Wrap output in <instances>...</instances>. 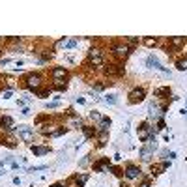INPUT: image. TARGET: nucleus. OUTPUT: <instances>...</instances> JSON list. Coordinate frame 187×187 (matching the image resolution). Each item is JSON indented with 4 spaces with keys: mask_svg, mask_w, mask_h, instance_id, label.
<instances>
[{
    "mask_svg": "<svg viewBox=\"0 0 187 187\" xmlns=\"http://www.w3.org/2000/svg\"><path fill=\"white\" fill-rule=\"evenodd\" d=\"M137 133H138V140H140V142H148V140L155 138L153 129H152V125H150L148 122H142V124H140Z\"/></svg>",
    "mask_w": 187,
    "mask_h": 187,
    "instance_id": "obj_1",
    "label": "nucleus"
},
{
    "mask_svg": "<svg viewBox=\"0 0 187 187\" xmlns=\"http://www.w3.org/2000/svg\"><path fill=\"white\" fill-rule=\"evenodd\" d=\"M15 131L19 133V137H21L22 140H25L26 144H30L32 140H34V129H32L30 125H25V124H22V125L15 127Z\"/></svg>",
    "mask_w": 187,
    "mask_h": 187,
    "instance_id": "obj_2",
    "label": "nucleus"
},
{
    "mask_svg": "<svg viewBox=\"0 0 187 187\" xmlns=\"http://www.w3.org/2000/svg\"><path fill=\"white\" fill-rule=\"evenodd\" d=\"M25 84H26L28 90L36 92V90L39 88V84H41V75H39V73H28L26 79H25Z\"/></svg>",
    "mask_w": 187,
    "mask_h": 187,
    "instance_id": "obj_3",
    "label": "nucleus"
},
{
    "mask_svg": "<svg viewBox=\"0 0 187 187\" xmlns=\"http://www.w3.org/2000/svg\"><path fill=\"white\" fill-rule=\"evenodd\" d=\"M129 103L131 105H135V103H140V101H144V97H146V90L144 88H133L131 92H129Z\"/></svg>",
    "mask_w": 187,
    "mask_h": 187,
    "instance_id": "obj_4",
    "label": "nucleus"
},
{
    "mask_svg": "<svg viewBox=\"0 0 187 187\" xmlns=\"http://www.w3.org/2000/svg\"><path fill=\"white\" fill-rule=\"evenodd\" d=\"M88 60L94 67H101L103 66V54L99 49H90L88 51Z\"/></svg>",
    "mask_w": 187,
    "mask_h": 187,
    "instance_id": "obj_5",
    "label": "nucleus"
},
{
    "mask_svg": "<svg viewBox=\"0 0 187 187\" xmlns=\"http://www.w3.org/2000/svg\"><path fill=\"white\" fill-rule=\"evenodd\" d=\"M157 148V142H155V138H152V140H148V144L140 150V159L142 161H150V157H152V153H153V150Z\"/></svg>",
    "mask_w": 187,
    "mask_h": 187,
    "instance_id": "obj_6",
    "label": "nucleus"
},
{
    "mask_svg": "<svg viewBox=\"0 0 187 187\" xmlns=\"http://www.w3.org/2000/svg\"><path fill=\"white\" fill-rule=\"evenodd\" d=\"M51 77L54 79V82H64L69 77V73H67L66 67H53L51 69Z\"/></svg>",
    "mask_w": 187,
    "mask_h": 187,
    "instance_id": "obj_7",
    "label": "nucleus"
},
{
    "mask_svg": "<svg viewBox=\"0 0 187 187\" xmlns=\"http://www.w3.org/2000/svg\"><path fill=\"white\" fill-rule=\"evenodd\" d=\"M112 53L118 56V58H127L131 53V47L129 45H114L112 47Z\"/></svg>",
    "mask_w": 187,
    "mask_h": 187,
    "instance_id": "obj_8",
    "label": "nucleus"
},
{
    "mask_svg": "<svg viewBox=\"0 0 187 187\" xmlns=\"http://www.w3.org/2000/svg\"><path fill=\"white\" fill-rule=\"evenodd\" d=\"M146 66H148V67H155V69H159V71H163V73H167V75H170V71H169L167 67H163V66L159 64L157 56H153V54H150V56H148V60H146Z\"/></svg>",
    "mask_w": 187,
    "mask_h": 187,
    "instance_id": "obj_9",
    "label": "nucleus"
},
{
    "mask_svg": "<svg viewBox=\"0 0 187 187\" xmlns=\"http://www.w3.org/2000/svg\"><path fill=\"white\" fill-rule=\"evenodd\" d=\"M124 174H125L127 180H137V178H140V174H142V172H140V169L137 165H127Z\"/></svg>",
    "mask_w": 187,
    "mask_h": 187,
    "instance_id": "obj_10",
    "label": "nucleus"
},
{
    "mask_svg": "<svg viewBox=\"0 0 187 187\" xmlns=\"http://www.w3.org/2000/svg\"><path fill=\"white\" fill-rule=\"evenodd\" d=\"M169 167H170V161H163V163H155V165H152L150 170H152L153 176H157V174H161L163 170H167Z\"/></svg>",
    "mask_w": 187,
    "mask_h": 187,
    "instance_id": "obj_11",
    "label": "nucleus"
},
{
    "mask_svg": "<svg viewBox=\"0 0 187 187\" xmlns=\"http://www.w3.org/2000/svg\"><path fill=\"white\" fill-rule=\"evenodd\" d=\"M0 127L6 129V131H15L13 118H11V116H2V118H0Z\"/></svg>",
    "mask_w": 187,
    "mask_h": 187,
    "instance_id": "obj_12",
    "label": "nucleus"
},
{
    "mask_svg": "<svg viewBox=\"0 0 187 187\" xmlns=\"http://www.w3.org/2000/svg\"><path fill=\"white\" fill-rule=\"evenodd\" d=\"M105 167H110L109 157H103V159H99V161L94 163V170H96V172H105Z\"/></svg>",
    "mask_w": 187,
    "mask_h": 187,
    "instance_id": "obj_13",
    "label": "nucleus"
},
{
    "mask_svg": "<svg viewBox=\"0 0 187 187\" xmlns=\"http://www.w3.org/2000/svg\"><path fill=\"white\" fill-rule=\"evenodd\" d=\"M32 153L34 155H45V153H49V146H30Z\"/></svg>",
    "mask_w": 187,
    "mask_h": 187,
    "instance_id": "obj_14",
    "label": "nucleus"
},
{
    "mask_svg": "<svg viewBox=\"0 0 187 187\" xmlns=\"http://www.w3.org/2000/svg\"><path fill=\"white\" fill-rule=\"evenodd\" d=\"M99 131L101 133H107L109 131V127H110V118H101V122H99Z\"/></svg>",
    "mask_w": 187,
    "mask_h": 187,
    "instance_id": "obj_15",
    "label": "nucleus"
},
{
    "mask_svg": "<svg viewBox=\"0 0 187 187\" xmlns=\"http://www.w3.org/2000/svg\"><path fill=\"white\" fill-rule=\"evenodd\" d=\"M153 94H155L157 97H159V96H170V88H169V86H161V88H155Z\"/></svg>",
    "mask_w": 187,
    "mask_h": 187,
    "instance_id": "obj_16",
    "label": "nucleus"
},
{
    "mask_svg": "<svg viewBox=\"0 0 187 187\" xmlns=\"http://www.w3.org/2000/svg\"><path fill=\"white\" fill-rule=\"evenodd\" d=\"M185 43V38H170V45L174 47V49H178V47H181Z\"/></svg>",
    "mask_w": 187,
    "mask_h": 187,
    "instance_id": "obj_17",
    "label": "nucleus"
},
{
    "mask_svg": "<svg viewBox=\"0 0 187 187\" xmlns=\"http://www.w3.org/2000/svg\"><path fill=\"white\" fill-rule=\"evenodd\" d=\"M82 131H84V137H86V138H92L94 135H96V129L90 127V125H84V127H82Z\"/></svg>",
    "mask_w": 187,
    "mask_h": 187,
    "instance_id": "obj_18",
    "label": "nucleus"
},
{
    "mask_svg": "<svg viewBox=\"0 0 187 187\" xmlns=\"http://www.w3.org/2000/svg\"><path fill=\"white\" fill-rule=\"evenodd\" d=\"M176 67L180 69V71H185V69H187V58H180L176 62Z\"/></svg>",
    "mask_w": 187,
    "mask_h": 187,
    "instance_id": "obj_19",
    "label": "nucleus"
},
{
    "mask_svg": "<svg viewBox=\"0 0 187 187\" xmlns=\"http://www.w3.org/2000/svg\"><path fill=\"white\" fill-rule=\"evenodd\" d=\"M75 180H77V183H79V187H82L86 181H88V174H81V176H75Z\"/></svg>",
    "mask_w": 187,
    "mask_h": 187,
    "instance_id": "obj_20",
    "label": "nucleus"
},
{
    "mask_svg": "<svg viewBox=\"0 0 187 187\" xmlns=\"http://www.w3.org/2000/svg\"><path fill=\"white\" fill-rule=\"evenodd\" d=\"M107 105H116V96L114 94H110V96H105V99H103Z\"/></svg>",
    "mask_w": 187,
    "mask_h": 187,
    "instance_id": "obj_21",
    "label": "nucleus"
},
{
    "mask_svg": "<svg viewBox=\"0 0 187 187\" xmlns=\"http://www.w3.org/2000/svg\"><path fill=\"white\" fill-rule=\"evenodd\" d=\"M142 43H144L146 47H155V45H157V39H155V38H146Z\"/></svg>",
    "mask_w": 187,
    "mask_h": 187,
    "instance_id": "obj_22",
    "label": "nucleus"
},
{
    "mask_svg": "<svg viewBox=\"0 0 187 187\" xmlns=\"http://www.w3.org/2000/svg\"><path fill=\"white\" fill-rule=\"evenodd\" d=\"M66 131H67V127H60V129H56V131H51L49 137H60V135H64Z\"/></svg>",
    "mask_w": 187,
    "mask_h": 187,
    "instance_id": "obj_23",
    "label": "nucleus"
},
{
    "mask_svg": "<svg viewBox=\"0 0 187 187\" xmlns=\"http://www.w3.org/2000/svg\"><path fill=\"white\" fill-rule=\"evenodd\" d=\"M90 118H92L94 122H101V114H99L97 110H92V112H90Z\"/></svg>",
    "mask_w": 187,
    "mask_h": 187,
    "instance_id": "obj_24",
    "label": "nucleus"
},
{
    "mask_svg": "<svg viewBox=\"0 0 187 187\" xmlns=\"http://www.w3.org/2000/svg\"><path fill=\"white\" fill-rule=\"evenodd\" d=\"M45 169H49L47 165H36V167H30L28 172H36V170H45Z\"/></svg>",
    "mask_w": 187,
    "mask_h": 187,
    "instance_id": "obj_25",
    "label": "nucleus"
},
{
    "mask_svg": "<svg viewBox=\"0 0 187 187\" xmlns=\"http://www.w3.org/2000/svg\"><path fill=\"white\" fill-rule=\"evenodd\" d=\"M2 144H6V146H10V148H15V146H17V142H15V140H11V138L2 140Z\"/></svg>",
    "mask_w": 187,
    "mask_h": 187,
    "instance_id": "obj_26",
    "label": "nucleus"
},
{
    "mask_svg": "<svg viewBox=\"0 0 187 187\" xmlns=\"http://www.w3.org/2000/svg\"><path fill=\"white\" fill-rule=\"evenodd\" d=\"M36 94L39 97H47V96H49V90H36Z\"/></svg>",
    "mask_w": 187,
    "mask_h": 187,
    "instance_id": "obj_27",
    "label": "nucleus"
},
{
    "mask_svg": "<svg viewBox=\"0 0 187 187\" xmlns=\"http://www.w3.org/2000/svg\"><path fill=\"white\" fill-rule=\"evenodd\" d=\"M58 105H60V101L56 99V101H51V103H47V109H56Z\"/></svg>",
    "mask_w": 187,
    "mask_h": 187,
    "instance_id": "obj_28",
    "label": "nucleus"
},
{
    "mask_svg": "<svg viewBox=\"0 0 187 187\" xmlns=\"http://www.w3.org/2000/svg\"><path fill=\"white\" fill-rule=\"evenodd\" d=\"M54 88H56L58 92H66V90H67V84H66V82H64V84H56Z\"/></svg>",
    "mask_w": 187,
    "mask_h": 187,
    "instance_id": "obj_29",
    "label": "nucleus"
},
{
    "mask_svg": "<svg viewBox=\"0 0 187 187\" xmlns=\"http://www.w3.org/2000/svg\"><path fill=\"white\" fill-rule=\"evenodd\" d=\"M66 45H67V49H73V47L77 45V39H69V41H67Z\"/></svg>",
    "mask_w": 187,
    "mask_h": 187,
    "instance_id": "obj_30",
    "label": "nucleus"
},
{
    "mask_svg": "<svg viewBox=\"0 0 187 187\" xmlns=\"http://www.w3.org/2000/svg\"><path fill=\"white\" fill-rule=\"evenodd\" d=\"M165 127H167V125H165V120H159V122H157V129H159V131H163Z\"/></svg>",
    "mask_w": 187,
    "mask_h": 187,
    "instance_id": "obj_31",
    "label": "nucleus"
},
{
    "mask_svg": "<svg viewBox=\"0 0 187 187\" xmlns=\"http://www.w3.org/2000/svg\"><path fill=\"white\" fill-rule=\"evenodd\" d=\"M109 169H110V170H112V174H116V176H120V174H122V170H120L118 167H109Z\"/></svg>",
    "mask_w": 187,
    "mask_h": 187,
    "instance_id": "obj_32",
    "label": "nucleus"
},
{
    "mask_svg": "<svg viewBox=\"0 0 187 187\" xmlns=\"http://www.w3.org/2000/svg\"><path fill=\"white\" fill-rule=\"evenodd\" d=\"M8 97H11V90H8V92H4V99H8Z\"/></svg>",
    "mask_w": 187,
    "mask_h": 187,
    "instance_id": "obj_33",
    "label": "nucleus"
},
{
    "mask_svg": "<svg viewBox=\"0 0 187 187\" xmlns=\"http://www.w3.org/2000/svg\"><path fill=\"white\" fill-rule=\"evenodd\" d=\"M94 90H97V92H101V90H103V84H96V86H94Z\"/></svg>",
    "mask_w": 187,
    "mask_h": 187,
    "instance_id": "obj_34",
    "label": "nucleus"
},
{
    "mask_svg": "<svg viewBox=\"0 0 187 187\" xmlns=\"http://www.w3.org/2000/svg\"><path fill=\"white\" fill-rule=\"evenodd\" d=\"M140 187H150V180H146V181H142V183H140Z\"/></svg>",
    "mask_w": 187,
    "mask_h": 187,
    "instance_id": "obj_35",
    "label": "nucleus"
},
{
    "mask_svg": "<svg viewBox=\"0 0 187 187\" xmlns=\"http://www.w3.org/2000/svg\"><path fill=\"white\" fill-rule=\"evenodd\" d=\"M13 183H15V185H21V178H19V176H17V178H13Z\"/></svg>",
    "mask_w": 187,
    "mask_h": 187,
    "instance_id": "obj_36",
    "label": "nucleus"
},
{
    "mask_svg": "<svg viewBox=\"0 0 187 187\" xmlns=\"http://www.w3.org/2000/svg\"><path fill=\"white\" fill-rule=\"evenodd\" d=\"M181 114H185V118H187V101H185V110L181 109Z\"/></svg>",
    "mask_w": 187,
    "mask_h": 187,
    "instance_id": "obj_37",
    "label": "nucleus"
},
{
    "mask_svg": "<svg viewBox=\"0 0 187 187\" xmlns=\"http://www.w3.org/2000/svg\"><path fill=\"white\" fill-rule=\"evenodd\" d=\"M51 187H64V185H62V183H53Z\"/></svg>",
    "mask_w": 187,
    "mask_h": 187,
    "instance_id": "obj_38",
    "label": "nucleus"
},
{
    "mask_svg": "<svg viewBox=\"0 0 187 187\" xmlns=\"http://www.w3.org/2000/svg\"><path fill=\"white\" fill-rule=\"evenodd\" d=\"M120 187H129V185H125V183H122V185H120Z\"/></svg>",
    "mask_w": 187,
    "mask_h": 187,
    "instance_id": "obj_39",
    "label": "nucleus"
},
{
    "mask_svg": "<svg viewBox=\"0 0 187 187\" xmlns=\"http://www.w3.org/2000/svg\"><path fill=\"white\" fill-rule=\"evenodd\" d=\"M2 174H4V172H2V169H0V176H2Z\"/></svg>",
    "mask_w": 187,
    "mask_h": 187,
    "instance_id": "obj_40",
    "label": "nucleus"
}]
</instances>
